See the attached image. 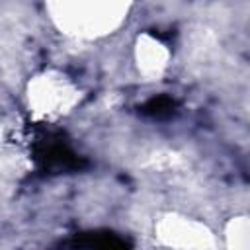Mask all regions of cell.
<instances>
[{
    "label": "cell",
    "instance_id": "cell-1",
    "mask_svg": "<svg viewBox=\"0 0 250 250\" xmlns=\"http://www.w3.org/2000/svg\"><path fill=\"white\" fill-rule=\"evenodd\" d=\"M80 250H131V246L113 232H86L76 238Z\"/></svg>",
    "mask_w": 250,
    "mask_h": 250
}]
</instances>
